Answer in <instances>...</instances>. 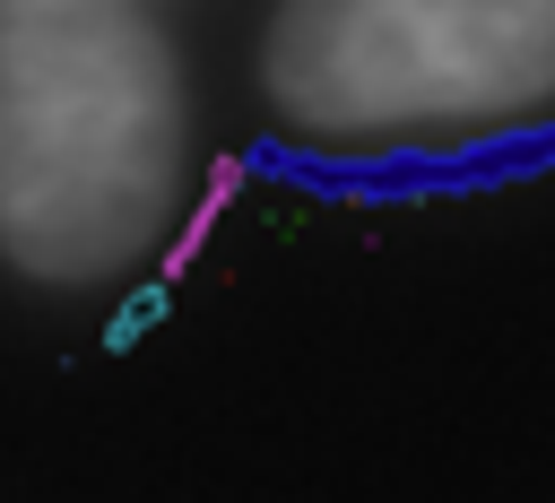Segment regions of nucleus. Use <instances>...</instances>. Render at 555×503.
Segmentation results:
<instances>
[{
  "instance_id": "f257e3e1",
  "label": "nucleus",
  "mask_w": 555,
  "mask_h": 503,
  "mask_svg": "<svg viewBox=\"0 0 555 503\" xmlns=\"http://www.w3.org/2000/svg\"><path fill=\"white\" fill-rule=\"evenodd\" d=\"M191 173L165 26L130 0H0V260L26 286H95Z\"/></svg>"
},
{
  "instance_id": "f03ea898",
  "label": "nucleus",
  "mask_w": 555,
  "mask_h": 503,
  "mask_svg": "<svg viewBox=\"0 0 555 503\" xmlns=\"http://www.w3.org/2000/svg\"><path fill=\"white\" fill-rule=\"evenodd\" d=\"M165 312H173V286H165V278H139V286L113 304V321H104V356H130Z\"/></svg>"
}]
</instances>
